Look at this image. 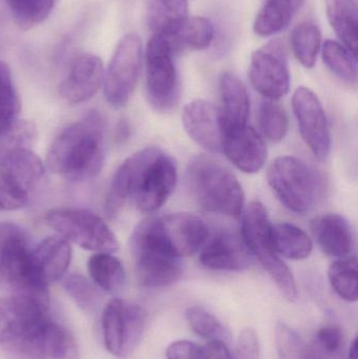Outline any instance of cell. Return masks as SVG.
<instances>
[{
    "label": "cell",
    "mask_w": 358,
    "mask_h": 359,
    "mask_svg": "<svg viewBox=\"0 0 358 359\" xmlns=\"http://www.w3.org/2000/svg\"><path fill=\"white\" fill-rule=\"evenodd\" d=\"M200 348L193 341L180 339L170 344L166 348L167 359H199Z\"/></svg>",
    "instance_id": "cell-43"
},
{
    "label": "cell",
    "mask_w": 358,
    "mask_h": 359,
    "mask_svg": "<svg viewBox=\"0 0 358 359\" xmlns=\"http://www.w3.org/2000/svg\"><path fill=\"white\" fill-rule=\"evenodd\" d=\"M222 151L237 170L245 174L260 172L267 159L264 140L247 126L224 135Z\"/></svg>",
    "instance_id": "cell-19"
},
{
    "label": "cell",
    "mask_w": 358,
    "mask_h": 359,
    "mask_svg": "<svg viewBox=\"0 0 358 359\" xmlns=\"http://www.w3.org/2000/svg\"><path fill=\"white\" fill-rule=\"evenodd\" d=\"M260 341L256 331L245 328L237 337L233 359H260Z\"/></svg>",
    "instance_id": "cell-41"
},
{
    "label": "cell",
    "mask_w": 358,
    "mask_h": 359,
    "mask_svg": "<svg viewBox=\"0 0 358 359\" xmlns=\"http://www.w3.org/2000/svg\"><path fill=\"white\" fill-rule=\"evenodd\" d=\"M259 121L265 136L273 142H281L287 135V114L275 100L263 101L259 111Z\"/></svg>",
    "instance_id": "cell-34"
},
{
    "label": "cell",
    "mask_w": 358,
    "mask_h": 359,
    "mask_svg": "<svg viewBox=\"0 0 358 359\" xmlns=\"http://www.w3.org/2000/svg\"><path fill=\"white\" fill-rule=\"evenodd\" d=\"M0 346L17 359H78L75 337L50 316L10 323L0 330Z\"/></svg>",
    "instance_id": "cell-3"
},
{
    "label": "cell",
    "mask_w": 358,
    "mask_h": 359,
    "mask_svg": "<svg viewBox=\"0 0 358 359\" xmlns=\"http://www.w3.org/2000/svg\"><path fill=\"white\" fill-rule=\"evenodd\" d=\"M104 160V124L95 111L63 128L46 156L48 168L71 181L94 178L102 170Z\"/></svg>",
    "instance_id": "cell-2"
},
{
    "label": "cell",
    "mask_w": 358,
    "mask_h": 359,
    "mask_svg": "<svg viewBox=\"0 0 358 359\" xmlns=\"http://www.w3.org/2000/svg\"><path fill=\"white\" fill-rule=\"evenodd\" d=\"M153 222L163 244L179 259L195 255L209 236L203 219L191 213H172Z\"/></svg>",
    "instance_id": "cell-14"
},
{
    "label": "cell",
    "mask_w": 358,
    "mask_h": 359,
    "mask_svg": "<svg viewBox=\"0 0 358 359\" xmlns=\"http://www.w3.org/2000/svg\"><path fill=\"white\" fill-rule=\"evenodd\" d=\"M199 359H233V354L222 339H212L200 348Z\"/></svg>",
    "instance_id": "cell-44"
},
{
    "label": "cell",
    "mask_w": 358,
    "mask_h": 359,
    "mask_svg": "<svg viewBox=\"0 0 358 359\" xmlns=\"http://www.w3.org/2000/svg\"><path fill=\"white\" fill-rule=\"evenodd\" d=\"M151 15L153 29L170 19L183 18L187 16V0H155Z\"/></svg>",
    "instance_id": "cell-40"
},
{
    "label": "cell",
    "mask_w": 358,
    "mask_h": 359,
    "mask_svg": "<svg viewBox=\"0 0 358 359\" xmlns=\"http://www.w3.org/2000/svg\"><path fill=\"white\" fill-rule=\"evenodd\" d=\"M37 137L36 126L25 120L0 124V160L17 149H29Z\"/></svg>",
    "instance_id": "cell-33"
},
{
    "label": "cell",
    "mask_w": 358,
    "mask_h": 359,
    "mask_svg": "<svg viewBox=\"0 0 358 359\" xmlns=\"http://www.w3.org/2000/svg\"><path fill=\"white\" fill-rule=\"evenodd\" d=\"M311 231L319 248L330 257H345L354 247L348 221L336 213L319 215L311 222Z\"/></svg>",
    "instance_id": "cell-22"
},
{
    "label": "cell",
    "mask_w": 358,
    "mask_h": 359,
    "mask_svg": "<svg viewBox=\"0 0 358 359\" xmlns=\"http://www.w3.org/2000/svg\"><path fill=\"white\" fill-rule=\"evenodd\" d=\"M20 100L13 81L10 67L0 60V124L16 120Z\"/></svg>",
    "instance_id": "cell-37"
},
{
    "label": "cell",
    "mask_w": 358,
    "mask_h": 359,
    "mask_svg": "<svg viewBox=\"0 0 358 359\" xmlns=\"http://www.w3.org/2000/svg\"><path fill=\"white\" fill-rule=\"evenodd\" d=\"M249 78L254 90L268 100H279L288 94L290 72L281 40H271L252 53Z\"/></svg>",
    "instance_id": "cell-12"
},
{
    "label": "cell",
    "mask_w": 358,
    "mask_h": 359,
    "mask_svg": "<svg viewBox=\"0 0 358 359\" xmlns=\"http://www.w3.org/2000/svg\"><path fill=\"white\" fill-rule=\"evenodd\" d=\"M191 194L205 210L226 217H239L245 196L235 175L212 158L191 160L187 168Z\"/></svg>",
    "instance_id": "cell-4"
},
{
    "label": "cell",
    "mask_w": 358,
    "mask_h": 359,
    "mask_svg": "<svg viewBox=\"0 0 358 359\" xmlns=\"http://www.w3.org/2000/svg\"><path fill=\"white\" fill-rule=\"evenodd\" d=\"M153 33L165 36L174 50L179 48L204 50L212 44L214 29L212 21L205 17L186 16L165 21L153 29Z\"/></svg>",
    "instance_id": "cell-21"
},
{
    "label": "cell",
    "mask_w": 358,
    "mask_h": 359,
    "mask_svg": "<svg viewBox=\"0 0 358 359\" xmlns=\"http://www.w3.org/2000/svg\"><path fill=\"white\" fill-rule=\"evenodd\" d=\"M326 13L342 43L357 56V0H325Z\"/></svg>",
    "instance_id": "cell-24"
},
{
    "label": "cell",
    "mask_w": 358,
    "mask_h": 359,
    "mask_svg": "<svg viewBox=\"0 0 358 359\" xmlns=\"http://www.w3.org/2000/svg\"><path fill=\"white\" fill-rule=\"evenodd\" d=\"M33 247L25 229L14 223H0V274L18 293L48 297L33 259Z\"/></svg>",
    "instance_id": "cell-8"
},
{
    "label": "cell",
    "mask_w": 358,
    "mask_h": 359,
    "mask_svg": "<svg viewBox=\"0 0 358 359\" xmlns=\"http://www.w3.org/2000/svg\"><path fill=\"white\" fill-rule=\"evenodd\" d=\"M104 79L101 59L90 53L74 57L61 82L59 93L69 104H80L92 99Z\"/></svg>",
    "instance_id": "cell-16"
},
{
    "label": "cell",
    "mask_w": 358,
    "mask_h": 359,
    "mask_svg": "<svg viewBox=\"0 0 358 359\" xmlns=\"http://www.w3.org/2000/svg\"><path fill=\"white\" fill-rule=\"evenodd\" d=\"M221 124L223 135L247 126L250 101L247 90L237 76L230 72L221 74L219 80Z\"/></svg>",
    "instance_id": "cell-20"
},
{
    "label": "cell",
    "mask_w": 358,
    "mask_h": 359,
    "mask_svg": "<svg viewBox=\"0 0 358 359\" xmlns=\"http://www.w3.org/2000/svg\"><path fill=\"white\" fill-rule=\"evenodd\" d=\"M291 46L298 62L307 69H311L317 63L321 50V29L317 25L308 21L300 23L292 31Z\"/></svg>",
    "instance_id": "cell-29"
},
{
    "label": "cell",
    "mask_w": 358,
    "mask_h": 359,
    "mask_svg": "<svg viewBox=\"0 0 358 359\" xmlns=\"http://www.w3.org/2000/svg\"><path fill=\"white\" fill-rule=\"evenodd\" d=\"M271 240L277 255L289 259H307L313 245L304 230L290 223L271 225Z\"/></svg>",
    "instance_id": "cell-26"
},
{
    "label": "cell",
    "mask_w": 358,
    "mask_h": 359,
    "mask_svg": "<svg viewBox=\"0 0 358 359\" xmlns=\"http://www.w3.org/2000/svg\"><path fill=\"white\" fill-rule=\"evenodd\" d=\"M174 53V48L165 36L153 34L145 54L146 90L149 102L157 111H168L178 99V73Z\"/></svg>",
    "instance_id": "cell-11"
},
{
    "label": "cell",
    "mask_w": 358,
    "mask_h": 359,
    "mask_svg": "<svg viewBox=\"0 0 358 359\" xmlns=\"http://www.w3.org/2000/svg\"><path fill=\"white\" fill-rule=\"evenodd\" d=\"M317 341L319 344V349L329 355L338 353L343 343V333L340 327L324 326L317 331Z\"/></svg>",
    "instance_id": "cell-42"
},
{
    "label": "cell",
    "mask_w": 358,
    "mask_h": 359,
    "mask_svg": "<svg viewBox=\"0 0 358 359\" xmlns=\"http://www.w3.org/2000/svg\"><path fill=\"white\" fill-rule=\"evenodd\" d=\"M142 40L136 33L124 36L109 62L103 79V93L115 109L125 107L134 94L142 69Z\"/></svg>",
    "instance_id": "cell-10"
},
{
    "label": "cell",
    "mask_w": 358,
    "mask_h": 359,
    "mask_svg": "<svg viewBox=\"0 0 358 359\" xmlns=\"http://www.w3.org/2000/svg\"><path fill=\"white\" fill-rule=\"evenodd\" d=\"M64 289L76 305L83 311L92 312L98 308L100 301L98 290L83 276H69L65 280Z\"/></svg>",
    "instance_id": "cell-38"
},
{
    "label": "cell",
    "mask_w": 358,
    "mask_h": 359,
    "mask_svg": "<svg viewBox=\"0 0 358 359\" xmlns=\"http://www.w3.org/2000/svg\"><path fill=\"white\" fill-rule=\"evenodd\" d=\"M182 122L188 136L198 145L216 154L222 151L223 135L220 113L212 103L195 99L183 109Z\"/></svg>",
    "instance_id": "cell-18"
},
{
    "label": "cell",
    "mask_w": 358,
    "mask_h": 359,
    "mask_svg": "<svg viewBox=\"0 0 358 359\" xmlns=\"http://www.w3.org/2000/svg\"><path fill=\"white\" fill-rule=\"evenodd\" d=\"M178 170L172 157L159 147L132 154L118 168L111 183L109 211L116 213L125 201H132L143 212H153L176 187Z\"/></svg>",
    "instance_id": "cell-1"
},
{
    "label": "cell",
    "mask_w": 358,
    "mask_h": 359,
    "mask_svg": "<svg viewBox=\"0 0 358 359\" xmlns=\"http://www.w3.org/2000/svg\"><path fill=\"white\" fill-rule=\"evenodd\" d=\"M329 354L325 353L321 349H306L303 354L302 359H332Z\"/></svg>",
    "instance_id": "cell-46"
},
{
    "label": "cell",
    "mask_w": 358,
    "mask_h": 359,
    "mask_svg": "<svg viewBox=\"0 0 358 359\" xmlns=\"http://www.w3.org/2000/svg\"><path fill=\"white\" fill-rule=\"evenodd\" d=\"M267 180L282 204L300 215L312 210L323 196V177L306 162L291 156L275 159Z\"/></svg>",
    "instance_id": "cell-6"
},
{
    "label": "cell",
    "mask_w": 358,
    "mask_h": 359,
    "mask_svg": "<svg viewBox=\"0 0 358 359\" xmlns=\"http://www.w3.org/2000/svg\"><path fill=\"white\" fill-rule=\"evenodd\" d=\"M44 221L58 236L85 250L113 253L119 249L111 228L88 209H50L44 215Z\"/></svg>",
    "instance_id": "cell-9"
},
{
    "label": "cell",
    "mask_w": 358,
    "mask_h": 359,
    "mask_svg": "<svg viewBox=\"0 0 358 359\" xmlns=\"http://www.w3.org/2000/svg\"><path fill=\"white\" fill-rule=\"evenodd\" d=\"M32 253L36 270L46 285L61 280L71 264V244L58 234L44 238Z\"/></svg>",
    "instance_id": "cell-23"
},
{
    "label": "cell",
    "mask_w": 358,
    "mask_h": 359,
    "mask_svg": "<svg viewBox=\"0 0 358 359\" xmlns=\"http://www.w3.org/2000/svg\"><path fill=\"white\" fill-rule=\"evenodd\" d=\"M242 238L249 252L260 262L287 301L298 299L294 274L280 259L271 240V223L266 208L260 202H252L242 217Z\"/></svg>",
    "instance_id": "cell-5"
},
{
    "label": "cell",
    "mask_w": 358,
    "mask_h": 359,
    "mask_svg": "<svg viewBox=\"0 0 358 359\" xmlns=\"http://www.w3.org/2000/svg\"><path fill=\"white\" fill-rule=\"evenodd\" d=\"M88 271L92 282L109 294H118L125 284V270L111 253L98 252L90 257Z\"/></svg>",
    "instance_id": "cell-27"
},
{
    "label": "cell",
    "mask_w": 358,
    "mask_h": 359,
    "mask_svg": "<svg viewBox=\"0 0 358 359\" xmlns=\"http://www.w3.org/2000/svg\"><path fill=\"white\" fill-rule=\"evenodd\" d=\"M330 285L340 299L349 303L357 301V259L347 257L334 262L328 271Z\"/></svg>",
    "instance_id": "cell-31"
},
{
    "label": "cell",
    "mask_w": 358,
    "mask_h": 359,
    "mask_svg": "<svg viewBox=\"0 0 358 359\" xmlns=\"http://www.w3.org/2000/svg\"><path fill=\"white\" fill-rule=\"evenodd\" d=\"M306 0H267L256 15L254 31L261 37H269L285 29L303 8Z\"/></svg>",
    "instance_id": "cell-25"
},
{
    "label": "cell",
    "mask_w": 358,
    "mask_h": 359,
    "mask_svg": "<svg viewBox=\"0 0 358 359\" xmlns=\"http://www.w3.org/2000/svg\"><path fill=\"white\" fill-rule=\"evenodd\" d=\"M275 341L281 359H302L307 349L300 335L284 323H280L275 329Z\"/></svg>",
    "instance_id": "cell-39"
},
{
    "label": "cell",
    "mask_w": 358,
    "mask_h": 359,
    "mask_svg": "<svg viewBox=\"0 0 358 359\" xmlns=\"http://www.w3.org/2000/svg\"><path fill=\"white\" fill-rule=\"evenodd\" d=\"M200 261L208 269L240 271L252 264V253L242 236L228 229H221L203 245Z\"/></svg>",
    "instance_id": "cell-17"
},
{
    "label": "cell",
    "mask_w": 358,
    "mask_h": 359,
    "mask_svg": "<svg viewBox=\"0 0 358 359\" xmlns=\"http://www.w3.org/2000/svg\"><path fill=\"white\" fill-rule=\"evenodd\" d=\"M27 206L25 202L20 198L15 196L10 191L8 187L4 185V182L0 180V210L1 211H14Z\"/></svg>",
    "instance_id": "cell-45"
},
{
    "label": "cell",
    "mask_w": 358,
    "mask_h": 359,
    "mask_svg": "<svg viewBox=\"0 0 358 359\" xmlns=\"http://www.w3.org/2000/svg\"><path fill=\"white\" fill-rule=\"evenodd\" d=\"M124 358L135 351L146 326V312L139 304L124 301Z\"/></svg>",
    "instance_id": "cell-35"
},
{
    "label": "cell",
    "mask_w": 358,
    "mask_h": 359,
    "mask_svg": "<svg viewBox=\"0 0 358 359\" xmlns=\"http://www.w3.org/2000/svg\"><path fill=\"white\" fill-rule=\"evenodd\" d=\"M185 318L193 332L203 339H222L227 337V331L222 323L214 314L203 308H188L185 312Z\"/></svg>",
    "instance_id": "cell-36"
},
{
    "label": "cell",
    "mask_w": 358,
    "mask_h": 359,
    "mask_svg": "<svg viewBox=\"0 0 358 359\" xmlns=\"http://www.w3.org/2000/svg\"><path fill=\"white\" fill-rule=\"evenodd\" d=\"M322 57L334 75L351 83L357 82V56L344 44L334 40H326L322 46Z\"/></svg>",
    "instance_id": "cell-30"
},
{
    "label": "cell",
    "mask_w": 358,
    "mask_h": 359,
    "mask_svg": "<svg viewBox=\"0 0 358 359\" xmlns=\"http://www.w3.org/2000/svg\"><path fill=\"white\" fill-rule=\"evenodd\" d=\"M17 25L29 29L48 18L55 0H2Z\"/></svg>",
    "instance_id": "cell-32"
},
{
    "label": "cell",
    "mask_w": 358,
    "mask_h": 359,
    "mask_svg": "<svg viewBox=\"0 0 358 359\" xmlns=\"http://www.w3.org/2000/svg\"><path fill=\"white\" fill-rule=\"evenodd\" d=\"M292 107L307 147L317 159H326L331 147V135L319 97L310 88L301 86L292 97Z\"/></svg>",
    "instance_id": "cell-13"
},
{
    "label": "cell",
    "mask_w": 358,
    "mask_h": 359,
    "mask_svg": "<svg viewBox=\"0 0 358 359\" xmlns=\"http://www.w3.org/2000/svg\"><path fill=\"white\" fill-rule=\"evenodd\" d=\"M357 345H358L357 337H355V339H353L352 343H351L350 348H349L348 359H358V358H357V353H358Z\"/></svg>",
    "instance_id": "cell-47"
},
{
    "label": "cell",
    "mask_w": 358,
    "mask_h": 359,
    "mask_svg": "<svg viewBox=\"0 0 358 359\" xmlns=\"http://www.w3.org/2000/svg\"><path fill=\"white\" fill-rule=\"evenodd\" d=\"M124 301L113 299L103 308V341L107 351L116 358H124Z\"/></svg>",
    "instance_id": "cell-28"
},
{
    "label": "cell",
    "mask_w": 358,
    "mask_h": 359,
    "mask_svg": "<svg viewBox=\"0 0 358 359\" xmlns=\"http://www.w3.org/2000/svg\"><path fill=\"white\" fill-rule=\"evenodd\" d=\"M43 177V163L29 149H15L0 160V180L27 205Z\"/></svg>",
    "instance_id": "cell-15"
},
{
    "label": "cell",
    "mask_w": 358,
    "mask_h": 359,
    "mask_svg": "<svg viewBox=\"0 0 358 359\" xmlns=\"http://www.w3.org/2000/svg\"><path fill=\"white\" fill-rule=\"evenodd\" d=\"M137 276L147 288H164L178 282L183 274L181 259L162 243L151 219L141 222L130 240Z\"/></svg>",
    "instance_id": "cell-7"
}]
</instances>
